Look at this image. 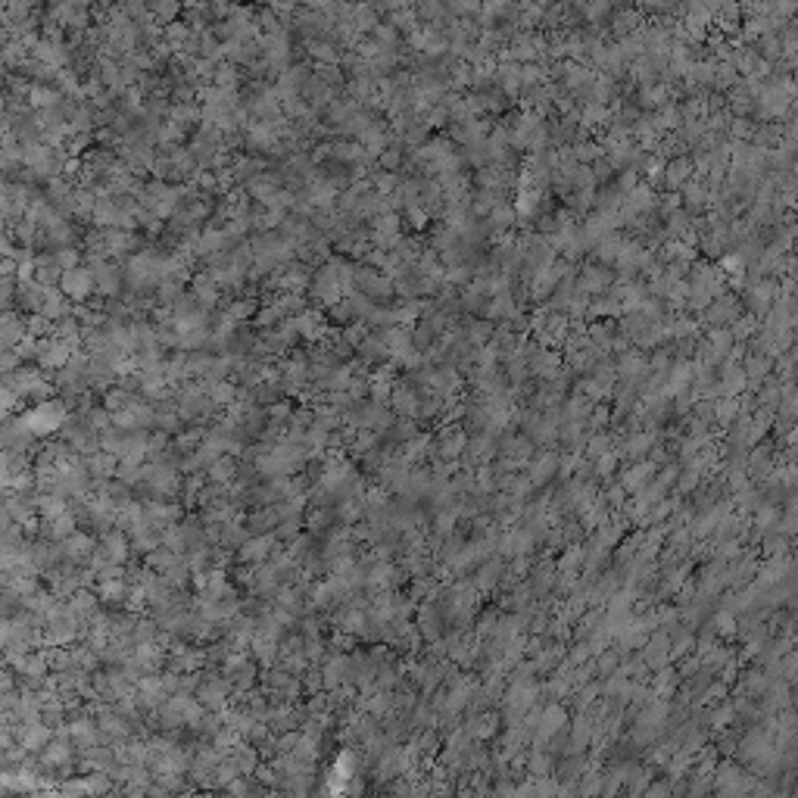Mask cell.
<instances>
[{"mask_svg":"<svg viewBox=\"0 0 798 798\" xmlns=\"http://www.w3.org/2000/svg\"><path fill=\"white\" fill-rule=\"evenodd\" d=\"M63 290H66L69 297L82 300L84 293L91 290V275H88V271H75V269L66 271V275H63Z\"/></svg>","mask_w":798,"mask_h":798,"instance_id":"6da1fadb","label":"cell"}]
</instances>
